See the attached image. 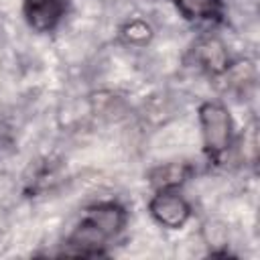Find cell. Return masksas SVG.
I'll list each match as a JSON object with an SVG mask.
<instances>
[{
	"mask_svg": "<svg viewBox=\"0 0 260 260\" xmlns=\"http://www.w3.org/2000/svg\"><path fill=\"white\" fill-rule=\"evenodd\" d=\"M183 18L193 22H217L223 14L221 0H171Z\"/></svg>",
	"mask_w": 260,
	"mask_h": 260,
	"instance_id": "cell-6",
	"label": "cell"
},
{
	"mask_svg": "<svg viewBox=\"0 0 260 260\" xmlns=\"http://www.w3.org/2000/svg\"><path fill=\"white\" fill-rule=\"evenodd\" d=\"M199 126L203 148L209 158H219L232 144L234 122L225 106L219 102H205L199 106Z\"/></svg>",
	"mask_w": 260,
	"mask_h": 260,
	"instance_id": "cell-2",
	"label": "cell"
},
{
	"mask_svg": "<svg viewBox=\"0 0 260 260\" xmlns=\"http://www.w3.org/2000/svg\"><path fill=\"white\" fill-rule=\"evenodd\" d=\"M193 59H195L197 67L205 69L211 75H223L228 71V67H230V55H228L225 45L221 41L213 39V37L201 39L195 45Z\"/></svg>",
	"mask_w": 260,
	"mask_h": 260,
	"instance_id": "cell-5",
	"label": "cell"
},
{
	"mask_svg": "<svg viewBox=\"0 0 260 260\" xmlns=\"http://www.w3.org/2000/svg\"><path fill=\"white\" fill-rule=\"evenodd\" d=\"M122 35L126 37L128 43H132V45H142V43H146V41L150 39V28H148V24L142 22V20H132L130 24L124 26Z\"/></svg>",
	"mask_w": 260,
	"mask_h": 260,
	"instance_id": "cell-8",
	"label": "cell"
},
{
	"mask_svg": "<svg viewBox=\"0 0 260 260\" xmlns=\"http://www.w3.org/2000/svg\"><path fill=\"white\" fill-rule=\"evenodd\" d=\"M191 175L187 162H165L150 171V185L158 189H179Z\"/></svg>",
	"mask_w": 260,
	"mask_h": 260,
	"instance_id": "cell-7",
	"label": "cell"
},
{
	"mask_svg": "<svg viewBox=\"0 0 260 260\" xmlns=\"http://www.w3.org/2000/svg\"><path fill=\"white\" fill-rule=\"evenodd\" d=\"M148 211L156 223L169 230L183 228L191 215V207L187 199L177 189H158L148 203Z\"/></svg>",
	"mask_w": 260,
	"mask_h": 260,
	"instance_id": "cell-3",
	"label": "cell"
},
{
	"mask_svg": "<svg viewBox=\"0 0 260 260\" xmlns=\"http://www.w3.org/2000/svg\"><path fill=\"white\" fill-rule=\"evenodd\" d=\"M67 0H22V16L37 32H51L63 20Z\"/></svg>",
	"mask_w": 260,
	"mask_h": 260,
	"instance_id": "cell-4",
	"label": "cell"
},
{
	"mask_svg": "<svg viewBox=\"0 0 260 260\" xmlns=\"http://www.w3.org/2000/svg\"><path fill=\"white\" fill-rule=\"evenodd\" d=\"M126 219V209L116 201H102L91 205L69 236L65 254L102 256L106 244L124 230Z\"/></svg>",
	"mask_w": 260,
	"mask_h": 260,
	"instance_id": "cell-1",
	"label": "cell"
}]
</instances>
